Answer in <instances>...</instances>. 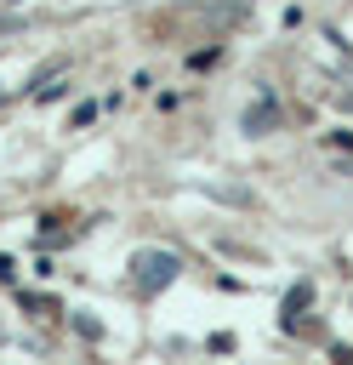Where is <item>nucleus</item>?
<instances>
[{"label":"nucleus","instance_id":"nucleus-2","mask_svg":"<svg viewBox=\"0 0 353 365\" xmlns=\"http://www.w3.org/2000/svg\"><path fill=\"white\" fill-rule=\"evenodd\" d=\"M273 114H279L273 103H262V108H251V114H245V131H262V125H273Z\"/></svg>","mask_w":353,"mask_h":365},{"label":"nucleus","instance_id":"nucleus-4","mask_svg":"<svg viewBox=\"0 0 353 365\" xmlns=\"http://www.w3.org/2000/svg\"><path fill=\"white\" fill-rule=\"evenodd\" d=\"M342 108H347V114H353V91H342Z\"/></svg>","mask_w":353,"mask_h":365},{"label":"nucleus","instance_id":"nucleus-3","mask_svg":"<svg viewBox=\"0 0 353 365\" xmlns=\"http://www.w3.org/2000/svg\"><path fill=\"white\" fill-rule=\"evenodd\" d=\"M302 308H307V285H296V291H290V302H285V319H296Z\"/></svg>","mask_w":353,"mask_h":365},{"label":"nucleus","instance_id":"nucleus-1","mask_svg":"<svg viewBox=\"0 0 353 365\" xmlns=\"http://www.w3.org/2000/svg\"><path fill=\"white\" fill-rule=\"evenodd\" d=\"M137 291L142 297H154V291H165L171 279H176V268H182V257L176 251H137Z\"/></svg>","mask_w":353,"mask_h":365}]
</instances>
